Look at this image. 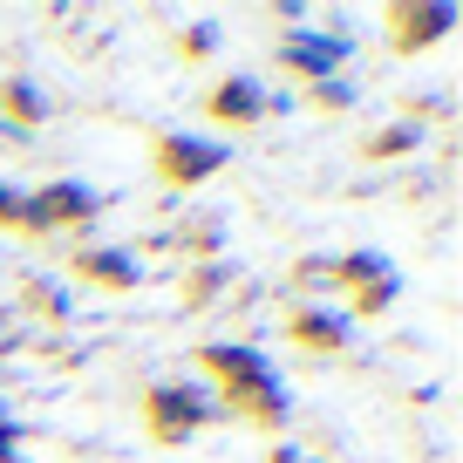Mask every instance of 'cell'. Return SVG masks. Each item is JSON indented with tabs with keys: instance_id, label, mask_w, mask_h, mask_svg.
I'll return each instance as SVG.
<instances>
[{
	"instance_id": "cell-1",
	"label": "cell",
	"mask_w": 463,
	"mask_h": 463,
	"mask_svg": "<svg viewBox=\"0 0 463 463\" xmlns=\"http://www.w3.org/2000/svg\"><path fill=\"white\" fill-rule=\"evenodd\" d=\"M204 422H218L212 389H198V382H150V389H144V430H150V443L177 449V443H191Z\"/></svg>"
},
{
	"instance_id": "cell-2",
	"label": "cell",
	"mask_w": 463,
	"mask_h": 463,
	"mask_svg": "<svg viewBox=\"0 0 463 463\" xmlns=\"http://www.w3.org/2000/svg\"><path fill=\"white\" fill-rule=\"evenodd\" d=\"M102 212V191L75 184V177H55V184L28 191V212H21V232L28 239H48V232H75Z\"/></svg>"
},
{
	"instance_id": "cell-3",
	"label": "cell",
	"mask_w": 463,
	"mask_h": 463,
	"mask_svg": "<svg viewBox=\"0 0 463 463\" xmlns=\"http://www.w3.org/2000/svg\"><path fill=\"white\" fill-rule=\"evenodd\" d=\"M225 157H232V150L212 144V137H157V177H164L171 191L212 184V177L225 171Z\"/></svg>"
},
{
	"instance_id": "cell-4",
	"label": "cell",
	"mask_w": 463,
	"mask_h": 463,
	"mask_svg": "<svg viewBox=\"0 0 463 463\" xmlns=\"http://www.w3.org/2000/svg\"><path fill=\"white\" fill-rule=\"evenodd\" d=\"M443 34H457V7L449 0H395L389 7V48L395 55H430Z\"/></svg>"
},
{
	"instance_id": "cell-5",
	"label": "cell",
	"mask_w": 463,
	"mask_h": 463,
	"mask_svg": "<svg viewBox=\"0 0 463 463\" xmlns=\"http://www.w3.org/2000/svg\"><path fill=\"white\" fill-rule=\"evenodd\" d=\"M273 61H279V75H293V82H327V75H341V61H347V34H279V48H273Z\"/></svg>"
},
{
	"instance_id": "cell-6",
	"label": "cell",
	"mask_w": 463,
	"mask_h": 463,
	"mask_svg": "<svg viewBox=\"0 0 463 463\" xmlns=\"http://www.w3.org/2000/svg\"><path fill=\"white\" fill-rule=\"evenodd\" d=\"M287 341L300 347V354H320V362H334V354H347V341H354V320H347L341 307L300 300V307L287 314Z\"/></svg>"
},
{
	"instance_id": "cell-7",
	"label": "cell",
	"mask_w": 463,
	"mask_h": 463,
	"mask_svg": "<svg viewBox=\"0 0 463 463\" xmlns=\"http://www.w3.org/2000/svg\"><path fill=\"white\" fill-rule=\"evenodd\" d=\"M69 273L82 279V287H96V293H137L144 287V266H137L130 246H82L69 260Z\"/></svg>"
},
{
	"instance_id": "cell-8",
	"label": "cell",
	"mask_w": 463,
	"mask_h": 463,
	"mask_svg": "<svg viewBox=\"0 0 463 463\" xmlns=\"http://www.w3.org/2000/svg\"><path fill=\"white\" fill-rule=\"evenodd\" d=\"M204 116H212L218 130H252L266 116V89L252 82V75H218V82L204 89Z\"/></svg>"
},
{
	"instance_id": "cell-9",
	"label": "cell",
	"mask_w": 463,
	"mask_h": 463,
	"mask_svg": "<svg viewBox=\"0 0 463 463\" xmlns=\"http://www.w3.org/2000/svg\"><path fill=\"white\" fill-rule=\"evenodd\" d=\"M218 402H225V416H246L252 430H287L293 422V402H287V389H279V375L239 382V389H225Z\"/></svg>"
},
{
	"instance_id": "cell-10",
	"label": "cell",
	"mask_w": 463,
	"mask_h": 463,
	"mask_svg": "<svg viewBox=\"0 0 463 463\" xmlns=\"http://www.w3.org/2000/svg\"><path fill=\"white\" fill-rule=\"evenodd\" d=\"M191 362L204 368V375L218 382V395L225 389H239V382H260V375H273V362H266L260 347H246V341H204Z\"/></svg>"
},
{
	"instance_id": "cell-11",
	"label": "cell",
	"mask_w": 463,
	"mask_h": 463,
	"mask_svg": "<svg viewBox=\"0 0 463 463\" xmlns=\"http://www.w3.org/2000/svg\"><path fill=\"white\" fill-rule=\"evenodd\" d=\"M42 123H48V96L28 75H7V82H0V130L28 137V130H42Z\"/></svg>"
},
{
	"instance_id": "cell-12",
	"label": "cell",
	"mask_w": 463,
	"mask_h": 463,
	"mask_svg": "<svg viewBox=\"0 0 463 463\" xmlns=\"http://www.w3.org/2000/svg\"><path fill=\"white\" fill-rule=\"evenodd\" d=\"M21 320H42V327H61V320L75 314V300H69V287H61V279H42V273H28L21 279V307H14Z\"/></svg>"
},
{
	"instance_id": "cell-13",
	"label": "cell",
	"mask_w": 463,
	"mask_h": 463,
	"mask_svg": "<svg viewBox=\"0 0 463 463\" xmlns=\"http://www.w3.org/2000/svg\"><path fill=\"white\" fill-rule=\"evenodd\" d=\"M232 287H239V273H232L225 260H204V266H191V273L177 279V300H184L191 314H212V307L225 300Z\"/></svg>"
},
{
	"instance_id": "cell-14",
	"label": "cell",
	"mask_w": 463,
	"mask_h": 463,
	"mask_svg": "<svg viewBox=\"0 0 463 463\" xmlns=\"http://www.w3.org/2000/svg\"><path fill=\"white\" fill-rule=\"evenodd\" d=\"M416 150H422V130H416V123H402V116L362 137V157L368 164H395V157H416Z\"/></svg>"
},
{
	"instance_id": "cell-15",
	"label": "cell",
	"mask_w": 463,
	"mask_h": 463,
	"mask_svg": "<svg viewBox=\"0 0 463 463\" xmlns=\"http://www.w3.org/2000/svg\"><path fill=\"white\" fill-rule=\"evenodd\" d=\"M177 246L191 252V266L218 260V252H225V218H184V225H177Z\"/></svg>"
},
{
	"instance_id": "cell-16",
	"label": "cell",
	"mask_w": 463,
	"mask_h": 463,
	"mask_svg": "<svg viewBox=\"0 0 463 463\" xmlns=\"http://www.w3.org/2000/svg\"><path fill=\"white\" fill-rule=\"evenodd\" d=\"M218 42H225V34H218V21H184V28L171 34V55L198 69V61H212V55H218Z\"/></svg>"
},
{
	"instance_id": "cell-17",
	"label": "cell",
	"mask_w": 463,
	"mask_h": 463,
	"mask_svg": "<svg viewBox=\"0 0 463 463\" xmlns=\"http://www.w3.org/2000/svg\"><path fill=\"white\" fill-rule=\"evenodd\" d=\"M382 273H395L389 260H382V252H341V260H334V287L341 293H354V287H368V279H382Z\"/></svg>"
},
{
	"instance_id": "cell-18",
	"label": "cell",
	"mask_w": 463,
	"mask_h": 463,
	"mask_svg": "<svg viewBox=\"0 0 463 463\" xmlns=\"http://www.w3.org/2000/svg\"><path fill=\"white\" fill-rule=\"evenodd\" d=\"M347 300H354V320H382L395 300H402V273H382V279H368V287H354Z\"/></svg>"
},
{
	"instance_id": "cell-19",
	"label": "cell",
	"mask_w": 463,
	"mask_h": 463,
	"mask_svg": "<svg viewBox=\"0 0 463 463\" xmlns=\"http://www.w3.org/2000/svg\"><path fill=\"white\" fill-rule=\"evenodd\" d=\"M354 96H362V89L347 82V75H327V82H314V89H307V102H314V109H327V116L354 109Z\"/></svg>"
},
{
	"instance_id": "cell-20",
	"label": "cell",
	"mask_w": 463,
	"mask_h": 463,
	"mask_svg": "<svg viewBox=\"0 0 463 463\" xmlns=\"http://www.w3.org/2000/svg\"><path fill=\"white\" fill-rule=\"evenodd\" d=\"M293 293H300V300H314V293H327L334 287V260H293Z\"/></svg>"
},
{
	"instance_id": "cell-21",
	"label": "cell",
	"mask_w": 463,
	"mask_h": 463,
	"mask_svg": "<svg viewBox=\"0 0 463 463\" xmlns=\"http://www.w3.org/2000/svg\"><path fill=\"white\" fill-rule=\"evenodd\" d=\"M21 212H28V191L0 184V232H21Z\"/></svg>"
},
{
	"instance_id": "cell-22",
	"label": "cell",
	"mask_w": 463,
	"mask_h": 463,
	"mask_svg": "<svg viewBox=\"0 0 463 463\" xmlns=\"http://www.w3.org/2000/svg\"><path fill=\"white\" fill-rule=\"evenodd\" d=\"M7 347H34V327H28V320L14 314V307L0 314V354H7Z\"/></svg>"
},
{
	"instance_id": "cell-23",
	"label": "cell",
	"mask_w": 463,
	"mask_h": 463,
	"mask_svg": "<svg viewBox=\"0 0 463 463\" xmlns=\"http://www.w3.org/2000/svg\"><path fill=\"white\" fill-rule=\"evenodd\" d=\"M0 463H28V436H21V422H0Z\"/></svg>"
},
{
	"instance_id": "cell-24",
	"label": "cell",
	"mask_w": 463,
	"mask_h": 463,
	"mask_svg": "<svg viewBox=\"0 0 463 463\" xmlns=\"http://www.w3.org/2000/svg\"><path fill=\"white\" fill-rule=\"evenodd\" d=\"M266 463H320V457H314V449H300V443H273V457H266Z\"/></svg>"
},
{
	"instance_id": "cell-25",
	"label": "cell",
	"mask_w": 463,
	"mask_h": 463,
	"mask_svg": "<svg viewBox=\"0 0 463 463\" xmlns=\"http://www.w3.org/2000/svg\"><path fill=\"white\" fill-rule=\"evenodd\" d=\"M0 422H14V416H7V395H0Z\"/></svg>"
}]
</instances>
